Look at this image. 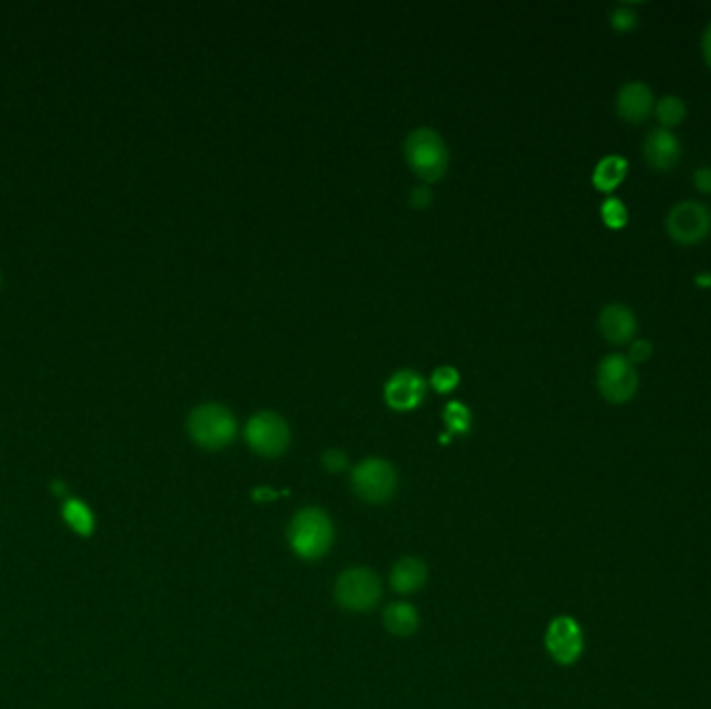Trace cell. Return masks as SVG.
<instances>
[{"mask_svg":"<svg viewBox=\"0 0 711 709\" xmlns=\"http://www.w3.org/2000/svg\"><path fill=\"white\" fill-rule=\"evenodd\" d=\"M597 387L610 404H626L635 398L639 389V375L635 364L622 354L605 356L597 366Z\"/></svg>","mask_w":711,"mask_h":709,"instance_id":"obj_7","label":"cell"},{"mask_svg":"<svg viewBox=\"0 0 711 709\" xmlns=\"http://www.w3.org/2000/svg\"><path fill=\"white\" fill-rule=\"evenodd\" d=\"M61 514H63V520L67 522V527L73 533L82 535V537H88L94 533V529H96L94 514L82 500H75V497H71V500H67L63 504Z\"/></svg>","mask_w":711,"mask_h":709,"instance_id":"obj_17","label":"cell"},{"mask_svg":"<svg viewBox=\"0 0 711 709\" xmlns=\"http://www.w3.org/2000/svg\"><path fill=\"white\" fill-rule=\"evenodd\" d=\"M431 200H433V192H431L429 186H425V183H423V186H416L410 192V204L414 208H427L431 204Z\"/></svg>","mask_w":711,"mask_h":709,"instance_id":"obj_25","label":"cell"},{"mask_svg":"<svg viewBox=\"0 0 711 709\" xmlns=\"http://www.w3.org/2000/svg\"><path fill=\"white\" fill-rule=\"evenodd\" d=\"M244 437L250 445V450L262 458L283 456L289 448V441H292V433H289L285 418L271 410L252 414L246 423Z\"/></svg>","mask_w":711,"mask_h":709,"instance_id":"obj_6","label":"cell"},{"mask_svg":"<svg viewBox=\"0 0 711 709\" xmlns=\"http://www.w3.org/2000/svg\"><path fill=\"white\" fill-rule=\"evenodd\" d=\"M695 188L703 194H711V167H701L695 171Z\"/></svg>","mask_w":711,"mask_h":709,"instance_id":"obj_26","label":"cell"},{"mask_svg":"<svg viewBox=\"0 0 711 709\" xmlns=\"http://www.w3.org/2000/svg\"><path fill=\"white\" fill-rule=\"evenodd\" d=\"M323 466L329 472H344L348 468V454L337 448H331L323 454Z\"/></svg>","mask_w":711,"mask_h":709,"instance_id":"obj_24","label":"cell"},{"mask_svg":"<svg viewBox=\"0 0 711 709\" xmlns=\"http://www.w3.org/2000/svg\"><path fill=\"white\" fill-rule=\"evenodd\" d=\"M427 391V383L425 379L420 377L416 371L404 369L393 373L389 377V381L385 383V402L389 408L398 410V412H406V410H414L420 402L425 398Z\"/></svg>","mask_w":711,"mask_h":709,"instance_id":"obj_10","label":"cell"},{"mask_svg":"<svg viewBox=\"0 0 711 709\" xmlns=\"http://www.w3.org/2000/svg\"><path fill=\"white\" fill-rule=\"evenodd\" d=\"M545 647L551 658L558 664L564 666L574 664L578 658H581L585 647L581 624H578L572 616L553 618L545 633Z\"/></svg>","mask_w":711,"mask_h":709,"instance_id":"obj_9","label":"cell"},{"mask_svg":"<svg viewBox=\"0 0 711 709\" xmlns=\"http://www.w3.org/2000/svg\"><path fill=\"white\" fill-rule=\"evenodd\" d=\"M653 354V344L647 339H637V341H630V350H628V360L632 364H643L651 358Z\"/></svg>","mask_w":711,"mask_h":709,"instance_id":"obj_23","label":"cell"},{"mask_svg":"<svg viewBox=\"0 0 711 709\" xmlns=\"http://www.w3.org/2000/svg\"><path fill=\"white\" fill-rule=\"evenodd\" d=\"M458 383H460V373L454 369V366H447V364L439 366V369H435L431 375V385L439 393L454 391Z\"/></svg>","mask_w":711,"mask_h":709,"instance_id":"obj_21","label":"cell"},{"mask_svg":"<svg viewBox=\"0 0 711 709\" xmlns=\"http://www.w3.org/2000/svg\"><path fill=\"white\" fill-rule=\"evenodd\" d=\"M188 433L202 450L219 452L235 441L237 420L221 404H202L188 416Z\"/></svg>","mask_w":711,"mask_h":709,"instance_id":"obj_3","label":"cell"},{"mask_svg":"<svg viewBox=\"0 0 711 709\" xmlns=\"http://www.w3.org/2000/svg\"><path fill=\"white\" fill-rule=\"evenodd\" d=\"M0 283H3V275H0Z\"/></svg>","mask_w":711,"mask_h":709,"instance_id":"obj_29","label":"cell"},{"mask_svg":"<svg viewBox=\"0 0 711 709\" xmlns=\"http://www.w3.org/2000/svg\"><path fill=\"white\" fill-rule=\"evenodd\" d=\"M287 541L300 560L316 562L325 558L335 543V527L323 508H302L287 529Z\"/></svg>","mask_w":711,"mask_h":709,"instance_id":"obj_1","label":"cell"},{"mask_svg":"<svg viewBox=\"0 0 711 709\" xmlns=\"http://www.w3.org/2000/svg\"><path fill=\"white\" fill-rule=\"evenodd\" d=\"M404 156L414 175L427 183L439 181L445 175L447 165H450L447 144L431 127H418L410 131L404 142Z\"/></svg>","mask_w":711,"mask_h":709,"instance_id":"obj_2","label":"cell"},{"mask_svg":"<svg viewBox=\"0 0 711 709\" xmlns=\"http://www.w3.org/2000/svg\"><path fill=\"white\" fill-rule=\"evenodd\" d=\"M703 57H705V63L711 69V23L707 25V30L703 34Z\"/></svg>","mask_w":711,"mask_h":709,"instance_id":"obj_27","label":"cell"},{"mask_svg":"<svg viewBox=\"0 0 711 709\" xmlns=\"http://www.w3.org/2000/svg\"><path fill=\"white\" fill-rule=\"evenodd\" d=\"M252 497L256 502H262V500H275L277 493H273L269 487H260V489H254Z\"/></svg>","mask_w":711,"mask_h":709,"instance_id":"obj_28","label":"cell"},{"mask_svg":"<svg viewBox=\"0 0 711 709\" xmlns=\"http://www.w3.org/2000/svg\"><path fill=\"white\" fill-rule=\"evenodd\" d=\"M666 229L670 238L682 246H693L703 242L711 231L709 210L697 200L678 202L666 219Z\"/></svg>","mask_w":711,"mask_h":709,"instance_id":"obj_8","label":"cell"},{"mask_svg":"<svg viewBox=\"0 0 711 709\" xmlns=\"http://www.w3.org/2000/svg\"><path fill=\"white\" fill-rule=\"evenodd\" d=\"M383 624L395 637H412L420 626V614L408 601H395L383 610Z\"/></svg>","mask_w":711,"mask_h":709,"instance_id":"obj_15","label":"cell"},{"mask_svg":"<svg viewBox=\"0 0 711 709\" xmlns=\"http://www.w3.org/2000/svg\"><path fill=\"white\" fill-rule=\"evenodd\" d=\"M655 117L664 129H670L684 121V117H687V107H684L682 98L678 96H664L655 104Z\"/></svg>","mask_w":711,"mask_h":709,"instance_id":"obj_19","label":"cell"},{"mask_svg":"<svg viewBox=\"0 0 711 709\" xmlns=\"http://www.w3.org/2000/svg\"><path fill=\"white\" fill-rule=\"evenodd\" d=\"M643 154L649 167H653L655 171H672L680 161L682 148L670 129L657 127L645 138Z\"/></svg>","mask_w":711,"mask_h":709,"instance_id":"obj_11","label":"cell"},{"mask_svg":"<svg viewBox=\"0 0 711 709\" xmlns=\"http://www.w3.org/2000/svg\"><path fill=\"white\" fill-rule=\"evenodd\" d=\"M352 489L366 504H385L398 491V472L383 458H364L352 470Z\"/></svg>","mask_w":711,"mask_h":709,"instance_id":"obj_5","label":"cell"},{"mask_svg":"<svg viewBox=\"0 0 711 709\" xmlns=\"http://www.w3.org/2000/svg\"><path fill=\"white\" fill-rule=\"evenodd\" d=\"M427 579H429L427 564L416 556H406L393 564L389 574V585L395 593L414 595L427 585Z\"/></svg>","mask_w":711,"mask_h":709,"instance_id":"obj_14","label":"cell"},{"mask_svg":"<svg viewBox=\"0 0 711 709\" xmlns=\"http://www.w3.org/2000/svg\"><path fill=\"white\" fill-rule=\"evenodd\" d=\"M637 21H639V15L635 9H630L626 5H620L612 11L610 15V23H612V28L620 34H626L630 30H635L637 28Z\"/></svg>","mask_w":711,"mask_h":709,"instance_id":"obj_22","label":"cell"},{"mask_svg":"<svg viewBox=\"0 0 711 709\" xmlns=\"http://www.w3.org/2000/svg\"><path fill=\"white\" fill-rule=\"evenodd\" d=\"M637 327L635 312L624 304H610L599 314V331L614 346L630 344L632 337L637 335Z\"/></svg>","mask_w":711,"mask_h":709,"instance_id":"obj_12","label":"cell"},{"mask_svg":"<svg viewBox=\"0 0 711 709\" xmlns=\"http://www.w3.org/2000/svg\"><path fill=\"white\" fill-rule=\"evenodd\" d=\"M601 217H603V223L612 227V229H620L626 225L628 221V210L624 206L622 200L618 198H608L603 204H601Z\"/></svg>","mask_w":711,"mask_h":709,"instance_id":"obj_20","label":"cell"},{"mask_svg":"<svg viewBox=\"0 0 711 709\" xmlns=\"http://www.w3.org/2000/svg\"><path fill=\"white\" fill-rule=\"evenodd\" d=\"M443 423L447 427V433L441 437V443L450 441V437L456 435H466L472 427V412L466 404L462 402H447L443 408Z\"/></svg>","mask_w":711,"mask_h":709,"instance_id":"obj_18","label":"cell"},{"mask_svg":"<svg viewBox=\"0 0 711 709\" xmlns=\"http://www.w3.org/2000/svg\"><path fill=\"white\" fill-rule=\"evenodd\" d=\"M626 171H628V165L622 156H616V154L605 156V159H601L593 171V186L599 192H612L624 181Z\"/></svg>","mask_w":711,"mask_h":709,"instance_id":"obj_16","label":"cell"},{"mask_svg":"<svg viewBox=\"0 0 711 709\" xmlns=\"http://www.w3.org/2000/svg\"><path fill=\"white\" fill-rule=\"evenodd\" d=\"M333 593L339 608L354 614H364L377 608V603L383 597V585L375 570L366 566H352L337 576Z\"/></svg>","mask_w":711,"mask_h":709,"instance_id":"obj_4","label":"cell"},{"mask_svg":"<svg viewBox=\"0 0 711 709\" xmlns=\"http://www.w3.org/2000/svg\"><path fill=\"white\" fill-rule=\"evenodd\" d=\"M655 109V98L647 84L628 82L616 96V111L626 123H643Z\"/></svg>","mask_w":711,"mask_h":709,"instance_id":"obj_13","label":"cell"}]
</instances>
